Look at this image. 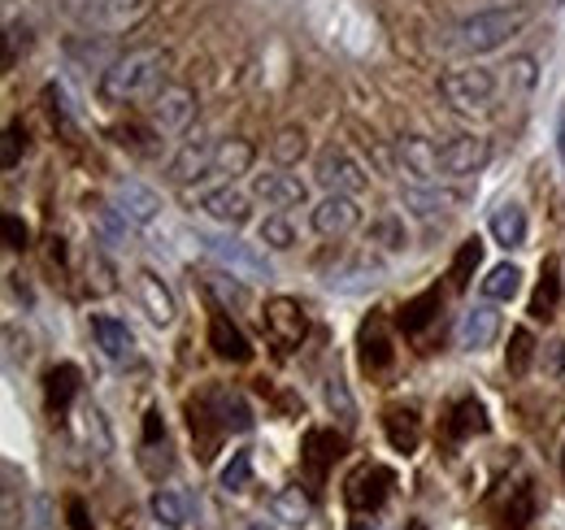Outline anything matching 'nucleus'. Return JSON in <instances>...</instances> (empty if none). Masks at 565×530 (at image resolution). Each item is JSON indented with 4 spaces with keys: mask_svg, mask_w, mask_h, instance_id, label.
I'll return each mask as SVG.
<instances>
[{
    "mask_svg": "<svg viewBox=\"0 0 565 530\" xmlns=\"http://www.w3.org/2000/svg\"><path fill=\"white\" fill-rule=\"evenodd\" d=\"M66 518H71V530H96L87 509H83V500H66Z\"/></svg>",
    "mask_w": 565,
    "mask_h": 530,
    "instance_id": "3c124183",
    "label": "nucleus"
},
{
    "mask_svg": "<svg viewBox=\"0 0 565 530\" xmlns=\"http://www.w3.org/2000/svg\"><path fill=\"white\" fill-rule=\"evenodd\" d=\"M262 322H266L270 343L282 348V352L300 348V343H305V335H309V318H305V309H300L296 300H287V296H279V300H270V305H266Z\"/></svg>",
    "mask_w": 565,
    "mask_h": 530,
    "instance_id": "4468645a",
    "label": "nucleus"
},
{
    "mask_svg": "<svg viewBox=\"0 0 565 530\" xmlns=\"http://www.w3.org/2000/svg\"><path fill=\"white\" fill-rule=\"evenodd\" d=\"M401 166L414 183H439L444 179V166H439V144H430L423 135H405L401 139Z\"/></svg>",
    "mask_w": 565,
    "mask_h": 530,
    "instance_id": "a211bd4d",
    "label": "nucleus"
},
{
    "mask_svg": "<svg viewBox=\"0 0 565 530\" xmlns=\"http://www.w3.org/2000/svg\"><path fill=\"white\" fill-rule=\"evenodd\" d=\"M188 426H192V439H196L201 457L210 462L222 435H244V431H253V409H248L244 392L213 383L201 396L188 400Z\"/></svg>",
    "mask_w": 565,
    "mask_h": 530,
    "instance_id": "f257e3e1",
    "label": "nucleus"
},
{
    "mask_svg": "<svg viewBox=\"0 0 565 530\" xmlns=\"http://www.w3.org/2000/svg\"><path fill=\"white\" fill-rule=\"evenodd\" d=\"M148 114H152V131H161V135L188 131L192 118H196V92L183 87V83H170V87H161V92L152 96Z\"/></svg>",
    "mask_w": 565,
    "mask_h": 530,
    "instance_id": "1a4fd4ad",
    "label": "nucleus"
},
{
    "mask_svg": "<svg viewBox=\"0 0 565 530\" xmlns=\"http://www.w3.org/2000/svg\"><path fill=\"white\" fill-rule=\"evenodd\" d=\"M0 231H4V248H9V253H22V248L31 244V226H26L18 213H4Z\"/></svg>",
    "mask_w": 565,
    "mask_h": 530,
    "instance_id": "de8ad7c7",
    "label": "nucleus"
},
{
    "mask_svg": "<svg viewBox=\"0 0 565 530\" xmlns=\"http://www.w3.org/2000/svg\"><path fill=\"white\" fill-rule=\"evenodd\" d=\"M495 335H500V314H495V305H475L466 318H461V348L466 352H483V348H492Z\"/></svg>",
    "mask_w": 565,
    "mask_h": 530,
    "instance_id": "a878e982",
    "label": "nucleus"
},
{
    "mask_svg": "<svg viewBox=\"0 0 565 530\" xmlns=\"http://www.w3.org/2000/svg\"><path fill=\"white\" fill-rule=\"evenodd\" d=\"M557 305H562V265L548 257L544 269H540L535 296H531V318L535 322H553L557 318Z\"/></svg>",
    "mask_w": 565,
    "mask_h": 530,
    "instance_id": "c756f323",
    "label": "nucleus"
},
{
    "mask_svg": "<svg viewBox=\"0 0 565 530\" xmlns=\"http://www.w3.org/2000/svg\"><path fill=\"white\" fill-rule=\"evenodd\" d=\"M562 157H565V118H562Z\"/></svg>",
    "mask_w": 565,
    "mask_h": 530,
    "instance_id": "4d7b16f0",
    "label": "nucleus"
},
{
    "mask_svg": "<svg viewBox=\"0 0 565 530\" xmlns=\"http://www.w3.org/2000/svg\"><path fill=\"white\" fill-rule=\"evenodd\" d=\"M114 197H118V209L136 222V226H148V222H157V213H161V200L152 188H143L136 179H122L118 188H114Z\"/></svg>",
    "mask_w": 565,
    "mask_h": 530,
    "instance_id": "cd10ccee",
    "label": "nucleus"
},
{
    "mask_svg": "<svg viewBox=\"0 0 565 530\" xmlns=\"http://www.w3.org/2000/svg\"><path fill=\"white\" fill-rule=\"evenodd\" d=\"M222 487L226 491H248L253 487V453L248 448L231 453V462L222 465Z\"/></svg>",
    "mask_w": 565,
    "mask_h": 530,
    "instance_id": "79ce46f5",
    "label": "nucleus"
},
{
    "mask_svg": "<svg viewBox=\"0 0 565 530\" xmlns=\"http://www.w3.org/2000/svg\"><path fill=\"white\" fill-rule=\"evenodd\" d=\"M439 318H444V292H439V287H426V292H418L414 300H405V305H401L396 327H401V335H405L409 343H418V348H423V343H430V331L439 327Z\"/></svg>",
    "mask_w": 565,
    "mask_h": 530,
    "instance_id": "9b49d317",
    "label": "nucleus"
},
{
    "mask_svg": "<svg viewBox=\"0 0 565 530\" xmlns=\"http://www.w3.org/2000/svg\"><path fill=\"white\" fill-rule=\"evenodd\" d=\"M526 22H531V9H522V4L479 9V13L461 18V22L448 31L444 49H448V53H461V57H483V53L504 49L513 35H522V31H526Z\"/></svg>",
    "mask_w": 565,
    "mask_h": 530,
    "instance_id": "f03ea898",
    "label": "nucleus"
},
{
    "mask_svg": "<svg viewBox=\"0 0 565 530\" xmlns=\"http://www.w3.org/2000/svg\"><path fill=\"white\" fill-rule=\"evenodd\" d=\"M535 522V487L531 483H513L509 496L495 509V530H526Z\"/></svg>",
    "mask_w": 565,
    "mask_h": 530,
    "instance_id": "bb28decb",
    "label": "nucleus"
},
{
    "mask_svg": "<svg viewBox=\"0 0 565 530\" xmlns=\"http://www.w3.org/2000/svg\"><path fill=\"white\" fill-rule=\"evenodd\" d=\"M540 365H544V374H548V379H565V343H562V339L544 343V352H540Z\"/></svg>",
    "mask_w": 565,
    "mask_h": 530,
    "instance_id": "8fccbe9b",
    "label": "nucleus"
},
{
    "mask_svg": "<svg viewBox=\"0 0 565 530\" xmlns=\"http://www.w3.org/2000/svg\"><path fill=\"white\" fill-rule=\"evenodd\" d=\"M488 157H492V148L479 135H452L448 144H439L444 179H470V174H479L488 166Z\"/></svg>",
    "mask_w": 565,
    "mask_h": 530,
    "instance_id": "ddd939ff",
    "label": "nucleus"
},
{
    "mask_svg": "<svg viewBox=\"0 0 565 530\" xmlns=\"http://www.w3.org/2000/svg\"><path fill=\"white\" fill-rule=\"evenodd\" d=\"M152 518L166 530H183L188 527V500L179 491L161 487V491H152Z\"/></svg>",
    "mask_w": 565,
    "mask_h": 530,
    "instance_id": "c9c22d12",
    "label": "nucleus"
},
{
    "mask_svg": "<svg viewBox=\"0 0 565 530\" xmlns=\"http://www.w3.org/2000/svg\"><path fill=\"white\" fill-rule=\"evenodd\" d=\"M92 339L109 361H131L136 357V335L114 314H92Z\"/></svg>",
    "mask_w": 565,
    "mask_h": 530,
    "instance_id": "412c9836",
    "label": "nucleus"
},
{
    "mask_svg": "<svg viewBox=\"0 0 565 530\" xmlns=\"http://www.w3.org/2000/svg\"><path fill=\"white\" fill-rule=\"evenodd\" d=\"M253 144L248 139H222L217 148H213V166H210V179H239V174H248L253 170Z\"/></svg>",
    "mask_w": 565,
    "mask_h": 530,
    "instance_id": "c85d7f7f",
    "label": "nucleus"
},
{
    "mask_svg": "<svg viewBox=\"0 0 565 530\" xmlns=\"http://www.w3.org/2000/svg\"><path fill=\"white\" fill-rule=\"evenodd\" d=\"M270 513H275L279 522L305 527V522H309V513H313V505H309V496H300V487H282L279 496L270 500Z\"/></svg>",
    "mask_w": 565,
    "mask_h": 530,
    "instance_id": "e433bc0d",
    "label": "nucleus"
},
{
    "mask_svg": "<svg viewBox=\"0 0 565 530\" xmlns=\"http://www.w3.org/2000/svg\"><path fill=\"white\" fill-rule=\"evenodd\" d=\"M370 244H383L387 253H401L409 244V235L396 218H379V222H370Z\"/></svg>",
    "mask_w": 565,
    "mask_h": 530,
    "instance_id": "37998d69",
    "label": "nucleus"
},
{
    "mask_svg": "<svg viewBox=\"0 0 565 530\" xmlns=\"http://www.w3.org/2000/svg\"><path fill=\"white\" fill-rule=\"evenodd\" d=\"M210 287H217V292H226V296H231L235 305H244V300H248V292H244V287H235V283H226V274H217V278H213Z\"/></svg>",
    "mask_w": 565,
    "mask_h": 530,
    "instance_id": "603ef678",
    "label": "nucleus"
},
{
    "mask_svg": "<svg viewBox=\"0 0 565 530\" xmlns=\"http://www.w3.org/2000/svg\"><path fill=\"white\" fill-rule=\"evenodd\" d=\"M488 404L479 396H461L448 404V413H444V439L448 444H466V439H475V435H488Z\"/></svg>",
    "mask_w": 565,
    "mask_h": 530,
    "instance_id": "f3484780",
    "label": "nucleus"
},
{
    "mask_svg": "<svg viewBox=\"0 0 565 530\" xmlns=\"http://www.w3.org/2000/svg\"><path fill=\"white\" fill-rule=\"evenodd\" d=\"M562 474H565V453H562Z\"/></svg>",
    "mask_w": 565,
    "mask_h": 530,
    "instance_id": "13d9d810",
    "label": "nucleus"
},
{
    "mask_svg": "<svg viewBox=\"0 0 565 530\" xmlns=\"http://www.w3.org/2000/svg\"><path fill=\"white\" fill-rule=\"evenodd\" d=\"M318 183H322L327 192L361 197V192H365V170L349 157V148H335V144H331V148L318 157Z\"/></svg>",
    "mask_w": 565,
    "mask_h": 530,
    "instance_id": "dca6fc26",
    "label": "nucleus"
},
{
    "mask_svg": "<svg viewBox=\"0 0 565 530\" xmlns=\"http://www.w3.org/2000/svg\"><path fill=\"white\" fill-rule=\"evenodd\" d=\"M213 148L210 139H192L170 166H166V179L170 183H179V188H188V183H201V179H210V166H213Z\"/></svg>",
    "mask_w": 565,
    "mask_h": 530,
    "instance_id": "5701e85b",
    "label": "nucleus"
},
{
    "mask_svg": "<svg viewBox=\"0 0 565 530\" xmlns=\"http://www.w3.org/2000/svg\"><path fill=\"white\" fill-rule=\"evenodd\" d=\"M257 240H262L266 248H279V253H287V248H296V226H291L282 213H270V218L257 226Z\"/></svg>",
    "mask_w": 565,
    "mask_h": 530,
    "instance_id": "a19ab883",
    "label": "nucleus"
},
{
    "mask_svg": "<svg viewBox=\"0 0 565 530\" xmlns=\"http://www.w3.org/2000/svg\"><path fill=\"white\" fill-rule=\"evenodd\" d=\"M253 192L266 200L270 209H296V204H305V183L296 179V174H287V170H266V174H257L253 179Z\"/></svg>",
    "mask_w": 565,
    "mask_h": 530,
    "instance_id": "b1692460",
    "label": "nucleus"
},
{
    "mask_svg": "<svg viewBox=\"0 0 565 530\" xmlns=\"http://www.w3.org/2000/svg\"><path fill=\"white\" fill-rule=\"evenodd\" d=\"M196 244H201L222 269H231V274H244V278H270V262H266L257 248L239 244L231 231H222V235H217V231H196Z\"/></svg>",
    "mask_w": 565,
    "mask_h": 530,
    "instance_id": "0eeeda50",
    "label": "nucleus"
},
{
    "mask_svg": "<svg viewBox=\"0 0 565 530\" xmlns=\"http://www.w3.org/2000/svg\"><path fill=\"white\" fill-rule=\"evenodd\" d=\"M309 222H313V231H318L322 240H344V235H353L356 226H361V209H356L353 197L331 192L327 200H318V204H313Z\"/></svg>",
    "mask_w": 565,
    "mask_h": 530,
    "instance_id": "2eb2a0df",
    "label": "nucleus"
},
{
    "mask_svg": "<svg viewBox=\"0 0 565 530\" xmlns=\"http://www.w3.org/2000/svg\"><path fill=\"white\" fill-rule=\"evenodd\" d=\"M248 530H270V522H253Z\"/></svg>",
    "mask_w": 565,
    "mask_h": 530,
    "instance_id": "6e6d98bb",
    "label": "nucleus"
},
{
    "mask_svg": "<svg viewBox=\"0 0 565 530\" xmlns=\"http://www.w3.org/2000/svg\"><path fill=\"white\" fill-rule=\"evenodd\" d=\"M383 435L396 453H418L423 444V413L414 404H387L383 409Z\"/></svg>",
    "mask_w": 565,
    "mask_h": 530,
    "instance_id": "6ab92c4d",
    "label": "nucleus"
},
{
    "mask_svg": "<svg viewBox=\"0 0 565 530\" xmlns=\"http://www.w3.org/2000/svg\"><path fill=\"white\" fill-rule=\"evenodd\" d=\"M87 218H92V226H96V235H100L105 244H127V235H131V218H127L118 204L92 200V204H87Z\"/></svg>",
    "mask_w": 565,
    "mask_h": 530,
    "instance_id": "2f4dec72",
    "label": "nucleus"
},
{
    "mask_svg": "<svg viewBox=\"0 0 565 530\" xmlns=\"http://www.w3.org/2000/svg\"><path fill=\"white\" fill-rule=\"evenodd\" d=\"M300 157H305V131L287 127V131L275 139V161H279V166H291V161H300Z\"/></svg>",
    "mask_w": 565,
    "mask_h": 530,
    "instance_id": "49530a36",
    "label": "nucleus"
},
{
    "mask_svg": "<svg viewBox=\"0 0 565 530\" xmlns=\"http://www.w3.org/2000/svg\"><path fill=\"white\" fill-rule=\"evenodd\" d=\"M78 383H83V374H78V365H71V361H62V365H53L44 374V404H49L53 417H66L71 413L74 396H78Z\"/></svg>",
    "mask_w": 565,
    "mask_h": 530,
    "instance_id": "393cba45",
    "label": "nucleus"
},
{
    "mask_svg": "<svg viewBox=\"0 0 565 530\" xmlns=\"http://www.w3.org/2000/svg\"><path fill=\"white\" fill-rule=\"evenodd\" d=\"M166 78V53L161 49H136L127 57H118L109 70H100V100L109 105H131L148 100L161 92Z\"/></svg>",
    "mask_w": 565,
    "mask_h": 530,
    "instance_id": "7ed1b4c3",
    "label": "nucleus"
},
{
    "mask_svg": "<svg viewBox=\"0 0 565 530\" xmlns=\"http://www.w3.org/2000/svg\"><path fill=\"white\" fill-rule=\"evenodd\" d=\"M157 444H166V422H161V409H148L143 413V457L157 453Z\"/></svg>",
    "mask_w": 565,
    "mask_h": 530,
    "instance_id": "09e8293b",
    "label": "nucleus"
},
{
    "mask_svg": "<svg viewBox=\"0 0 565 530\" xmlns=\"http://www.w3.org/2000/svg\"><path fill=\"white\" fill-rule=\"evenodd\" d=\"M349 530H374V527H370V522H353Z\"/></svg>",
    "mask_w": 565,
    "mask_h": 530,
    "instance_id": "5fc2aeb1",
    "label": "nucleus"
},
{
    "mask_svg": "<svg viewBox=\"0 0 565 530\" xmlns=\"http://www.w3.org/2000/svg\"><path fill=\"white\" fill-rule=\"evenodd\" d=\"M205 300H210V348H213V357H217V361H231V365L253 361V343H248V335L231 322L226 305H217V296H213V292H205Z\"/></svg>",
    "mask_w": 565,
    "mask_h": 530,
    "instance_id": "f8f14e48",
    "label": "nucleus"
},
{
    "mask_svg": "<svg viewBox=\"0 0 565 530\" xmlns=\"http://www.w3.org/2000/svg\"><path fill=\"white\" fill-rule=\"evenodd\" d=\"M405 530H426V522H418V518H414V522H405Z\"/></svg>",
    "mask_w": 565,
    "mask_h": 530,
    "instance_id": "864d4df0",
    "label": "nucleus"
},
{
    "mask_svg": "<svg viewBox=\"0 0 565 530\" xmlns=\"http://www.w3.org/2000/svg\"><path fill=\"white\" fill-rule=\"evenodd\" d=\"M526 235H531V222L522 204H500L492 213V240L500 248H526Z\"/></svg>",
    "mask_w": 565,
    "mask_h": 530,
    "instance_id": "7c9ffc66",
    "label": "nucleus"
},
{
    "mask_svg": "<svg viewBox=\"0 0 565 530\" xmlns=\"http://www.w3.org/2000/svg\"><path fill=\"white\" fill-rule=\"evenodd\" d=\"M356 357H361V370H365L370 379H387V374H392V365H396V343H392L387 322H383L379 314H370V318L361 322V331H356Z\"/></svg>",
    "mask_w": 565,
    "mask_h": 530,
    "instance_id": "9d476101",
    "label": "nucleus"
},
{
    "mask_svg": "<svg viewBox=\"0 0 565 530\" xmlns=\"http://www.w3.org/2000/svg\"><path fill=\"white\" fill-rule=\"evenodd\" d=\"M392 487H396V469L370 462L349 474V483H344V505H349L353 513H379V509L392 500Z\"/></svg>",
    "mask_w": 565,
    "mask_h": 530,
    "instance_id": "423d86ee",
    "label": "nucleus"
},
{
    "mask_svg": "<svg viewBox=\"0 0 565 530\" xmlns=\"http://www.w3.org/2000/svg\"><path fill=\"white\" fill-rule=\"evenodd\" d=\"M148 4L152 0H66L62 13L92 35H118V31H131L140 22Z\"/></svg>",
    "mask_w": 565,
    "mask_h": 530,
    "instance_id": "39448f33",
    "label": "nucleus"
},
{
    "mask_svg": "<svg viewBox=\"0 0 565 530\" xmlns=\"http://www.w3.org/2000/svg\"><path fill=\"white\" fill-rule=\"evenodd\" d=\"M344 453H349V439H344V435L322 431V426L305 431V439H300V469H305V478H309V491H318V487L327 483V474L335 469V462H340Z\"/></svg>",
    "mask_w": 565,
    "mask_h": 530,
    "instance_id": "6e6552de",
    "label": "nucleus"
},
{
    "mask_svg": "<svg viewBox=\"0 0 565 530\" xmlns=\"http://www.w3.org/2000/svg\"><path fill=\"white\" fill-rule=\"evenodd\" d=\"M531 361H535V335L526 331V327H518V331L509 335L504 365H509V374H513V379H522V374L531 370Z\"/></svg>",
    "mask_w": 565,
    "mask_h": 530,
    "instance_id": "ea45409f",
    "label": "nucleus"
},
{
    "mask_svg": "<svg viewBox=\"0 0 565 530\" xmlns=\"http://www.w3.org/2000/svg\"><path fill=\"white\" fill-rule=\"evenodd\" d=\"M401 200L414 209V213H448V209H457L461 204V192H444V188H435V183H409V188H401Z\"/></svg>",
    "mask_w": 565,
    "mask_h": 530,
    "instance_id": "473e14b6",
    "label": "nucleus"
},
{
    "mask_svg": "<svg viewBox=\"0 0 565 530\" xmlns=\"http://www.w3.org/2000/svg\"><path fill=\"white\" fill-rule=\"evenodd\" d=\"M327 409H331L335 417H344V422H356L353 392H349V383H344L340 374H331V379H327Z\"/></svg>",
    "mask_w": 565,
    "mask_h": 530,
    "instance_id": "c03bdc74",
    "label": "nucleus"
},
{
    "mask_svg": "<svg viewBox=\"0 0 565 530\" xmlns=\"http://www.w3.org/2000/svg\"><path fill=\"white\" fill-rule=\"evenodd\" d=\"M518 292H522V269H518V265H509V262L495 265L492 274L483 278V296H488V300H495V305L513 300Z\"/></svg>",
    "mask_w": 565,
    "mask_h": 530,
    "instance_id": "4c0bfd02",
    "label": "nucleus"
},
{
    "mask_svg": "<svg viewBox=\"0 0 565 530\" xmlns=\"http://www.w3.org/2000/svg\"><path fill=\"white\" fill-rule=\"evenodd\" d=\"M479 265H483V240H466V244L457 248L452 265H448V283H452V292H466Z\"/></svg>",
    "mask_w": 565,
    "mask_h": 530,
    "instance_id": "f704fd0d",
    "label": "nucleus"
},
{
    "mask_svg": "<svg viewBox=\"0 0 565 530\" xmlns=\"http://www.w3.org/2000/svg\"><path fill=\"white\" fill-rule=\"evenodd\" d=\"M26 139H31V135H26V127H18V123L4 131V148H0V166H4V170H13V166L26 157Z\"/></svg>",
    "mask_w": 565,
    "mask_h": 530,
    "instance_id": "a18cd8bd",
    "label": "nucleus"
},
{
    "mask_svg": "<svg viewBox=\"0 0 565 530\" xmlns=\"http://www.w3.org/2000/svg\"><path fill=\"white\" fill-rule=\"evenodd\" d=\"M500 78H504V100H509V105L526 100V96L535 92V78H540L535 57H509V62L500 66Z\"/></svg>",
    "mask_w": 565,
    "mask_h": 530,
    "instance_id": "72a5a7b5",
    "label": "nucleus"
},
{
    "mask_svg": "<svg viewBox=\"0 0 565 530\" xmlns=\"http://www.w3.org/2000/svg\"><path fill=\"white\" fill-rule=\"evenodd\" d=\"M201 213H205L210 222H217V226H226V231H235V226H244V222L253 218L248 197H244V192H235L231 183L205 192V197H201Z\"/></svg>",
    "mask_w": 565,
    "mask_h": 530,
    "instance_id": "4be33fe9",
    "label": "nucleus"
},
{
    "mask_svg": "<svg viewBox=\"0 0 565 530\" xmlns=\"http://www.w3.org/2000/svg\"><path fill=\"white\" fill-rule=\"evenodd\" d=\"M439 96L457 109V114H488L504 100V78L500 66H470V70H448L439 78Z\"/></svg>",
    "mask_w": 565,
    "mask_h": 530,
    "instance_id": "20e7f679",
    "label": "nucleus"
},
{
    "mask_svg": "<svg viewBox=\"0 0 565 530\" xmlns=\"http://www.w3.org/2000/svg\"><path fill=\"white\" fill-rule=\"evenodd\" d=\"M136 296H140L143 314H148L157 327H174L179 305H174V292L166 287V278H157L152 269H140V274H136Z\"/></svg>",
    "mask_w": 565,
    "mask_h": 530,
    "instance_id": "aec40b11",
    "label": "nucleus"
},
{
    "mask_svg": "<svg viewBox=\"0 0 565 530\" xmlns=\"http://www.w3.org/2000/svg\"><path fill=\"white\" fill-rule=\"evenodd\" d=\"M83 439H87V448L96 453V457H109L114 453V435H109V422H105V413L92 404V409H83Z\"/></svg>",
    "mask_w": 565,
    "mask_h": 530,
    "instance_id": "58836bf2",
    "label": "nucleus"
}]
</instances>
